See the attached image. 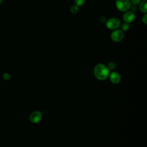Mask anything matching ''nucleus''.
Instances as JSON below:
<instances>
[{
	"instance_id": "nucleus-1",
	"label": "nucleus",
	"mask_w": 147,
	"mask_h": 147,
	"mask_svg": "<svg viewBox=\"0 0 147 147\" xmlns=\"http://www.w3.org/2000/svg\"><path fill=\"white\" fill-rule=\"evenodd\" d=\"M94 74L97 79L99 80H104L109 77L110 70L105 64L99 63L95 66Z\"/></svg>"
},
{
	"instance_id": "nucleus-2",
	"label": "nucleus",
	"mask_w": 147,
	"mask_h": 147,
	"mask_svg": "<svg viewBox=\"0 0 147 147\" xmlns=\"http://www.w3.org/2000/svg\"><path fill=\"white\" fill-rule=\"evenodd\" d=\"M131 3L130 0H116L115 6L117 9L122 12L129 10Z\"/></svg>"
},
{
	"instance_id": "nucleus-3",
	"label": "nucleus",
	"mask_w": 147,
	"mask_h": 147,
	"mask_svg": "<svg viewBox=\"0 0 147 147\" xmlns=\"http://www.w3.org/2000/svg\"><path fill=\"white\" fill-rule=\"evenodd\" d=\"M121 24V20L117 17H111L106 21V27L110 30H115L118 29Z\"/></svg>"
},
{
	"instance_id": "nucleus-4",
	"label": "nucleus",
	"mask_w": 147,
	"mask_h": 147,
	"mask_svg": "<svg viewBox=\"0 0 147 147\" xmlns=\"http://www.w3.org/2000/svg\"><path fill=\"white\" fill-rule=\"evenodd\" d=\"M111 39L114 42H120L122 41L124 37V33L121 29H117L113 30L110 35Z\"/></svg>"
},
{
	"instance_id": "nucleus-5",
	"label": "nucleus",
	"mask_w": 147,
	"mask_h": 147,
	"mask_svg": "<svg viewBox=\"0 0 147 147\" xmlns=\"http://www.w3.org/2000/svg\"><path fill=\"white\" fill-rule=\"evenodd\" d=\"M135 14L134 13L130 10H127L124 12L123 16H122V19L124 21V22L127 23H131L134 21L135 20Z\"/></svg>"
},
{
	"instance_id": "nucleus-6",
	"label": "nucleus",
	"mask_w": 147,
	"mask_h": 147,
	"mask_svg": "<svg viewBox=\"0 0 147 147\" xmlns=\"http://www.w3.org/2000/svg\"><path fill=\"white\" fill-rule=\"evenodd\" d=\"M42 113L39 111H34L32 112L29 117V119L33 123H38L42 119Z\"/></svg>"
},
{
	"instance_id": "nucleus-7",
	"label": "nucleus",
	"mask_w": 147,
	"mask_h": 147,
	"mask_svg": "<svg viewBox=\"0 0 147 147\" xmlns=\"http://www.w3.org/2000/svg\"><path fill=\"white\" fill-rule=\"evenodd\" d=\"M109 78L110 82L113 84H118L121 81V76L119 73L115 71H113L109 74Z\"/></svg>"
},
{
	"instance_id": "nucleus-8",
	"label": "nucleus",
	"mask_w": 147,
	"mask_h": 147,
	"mask_svg": "<svg viewBox=\"0 0 147 147\" xmlns=\"http://www.w3.org/2000/svg\"><path fill=\"white\" fill-rule=\"evenodd\" d=\"M139 8L140 11L143 13H147V1L146 0H144L140 2L139 4Z\"/></svg>"
},
{
	"instance_id": "nucleus-9",
	"label": "nucleus",
	"mask_w": 147,
	"mask_h": 147,
	"mask_svg": "<svg viewBox=\"0 0 147 147\" xmlns=\"http://www.w3.org/2000/svg\"><path fill=\"white\" fill-rule=\"evenodd\" d=\"M120 26H121V30L122 32H126V31H127V30H128L129 29V28H130V24L129 23L124 22L123 23L121 24Z\"/></svg>"
},
{
	"instance_id": "nucleus-10",
	"label": "nucleus",
	"mask_w": 147,
	"mask_h": 147,
	"mask_svg": "<svg viewBox=\"0 0 147 147\" xmlns=\"http://www.w3.org/2000/svg\"><path fill=\"white\" fill-rule=\"evenodd\" d=\"M70 11L73 14H76L79 11V7L76 5H74L71 6L70 8Z\"/></svg>"
},
{
	"instance_id": "nucleus-11",
	"label": "nucleus",
	"mask_w": 147,
	"mask_h": 147,
	"mask_svg": "<svg viewBox=\"0 0 147 147\" xmlns=\"http://www.w3.org/2000/svg\"><path fill=\"white\" fill-rule=\"evenodd\" d=\"M107 67L109 70H113L116 68V63L114 61L109 62L107 64Z\"/></svg>"
},
{
	"instance_id": "nucleus-12",
	"label": "nucleus",
	"mask_w": 147,
	"mask_h": 147,
	"mask_svg": "<svg viewBox=\"0 0 147 147\" xmlns=\"http://www.w3.org/2000/svg\"><path fill=\"white\" fill-rule=\"evenodd\" d=\"M86 0H74L75 3L76 5H77L78 7L83 6L85 3Z\"/></svg>"
},
{
	"instance_id": "nucleus-13",
	"label": "nucleus",
	"mask_w": 147,
	"mask_h": 147,
	"mask_svg": "<svg viewBox=\"0 0 147 147\" xmlns=\"http://www.w3.org/2000/svg\"><path fill=\"white\" fill-rule=\"evenodd\" d=\"M3 78L6 80H9L11 79V76L8 73H5L3 74Z\"/></svg>"
},
{
	"instance_id": "nucleus-14",
	"label": "nucleus",
	"mask_w": 147,
	"mask_h": 147,
	"mask_svg": "<svg viewBox=\"0 0 147 147\" xmlns=\"http://www.w3.org/2000/svg\"><path fill=\"white\" fill-rule=\"evenodd\" d=\"M129 10L131 11H133V13H134L136 10H137V5H133L131 4L130 7V9Z\"/></svg>"
},
{
	"instance_id": "nucleus-15",
	"label": "nucleus",
	"mask_w": 147,
	"mask_h": 147,
	"mask_svg": "<svg viewBox=\"0 0 147 147\" xmlns=\"http://www.w3.org/2000/svg\"><path fill=\"white\" fill-rule=\"evenodd\" d=\"M142 21L144 24H147V14L145 13L142 17Z\"/></svg>"
},
{
	"instance_id": "nucleus-16",
	"label": "nucleus",
	"mask_w": 147,
	"mask_h": 147,
	"mask_svg": "<svg viewBox=\"0 0 147 147\" xmlns=\"http://www.w3.org/2000/svg\"><path fill=\"white\" fill-rule=\"evenodd\" d=\"M141 1H142L141 0H130L131 3L133 5H139Z\"/></svg>"
},
{
	"instance_id": "nucleus-17",
	"label": "nucleus",
	"mask_w": 147,
	"mask_h": 147,
	"mask_svg": "<svg viewBox=\"0 0 147 147\" xmlns=\"http://www.w3.org/2000/svg\"><path fill=\"white\" fill-rule=\"evenodd\" d=\"M107 19H106V17L105 16H102L101 17H100L99 18V21L100 22H102V23H105Z\"/></svg>"
},
{
	"instance_id": "nucleus-18",
	"label": "nucleus",
	"mask_w": 147,
	"mask_h": 147,
	"mask_svg": "<svg viewBox=\"0 0 147 147\" xmlns=\"http://www.w3.org/2000/svg\"><path fill=\"white\" fill-rule=\"evenodd\" d=\"M2 2H3V0H0V5H1Z\"/></svg>"
}]
</instances>
